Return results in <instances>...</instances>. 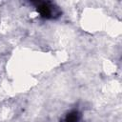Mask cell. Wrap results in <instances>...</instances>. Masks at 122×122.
Here are the masks:
<instances>
[{"mask_svg":"<svg viewBox=\"0 0 122 122\" xmlns=\"http://www.w3.org/2000/svg\"><path fill=\"white\" fill-rule=\"evenodd\" d=\"M33 4L35 5V8L38 13L46 19L55 17L56 15L59 14L57 7H55L54 4L51 2H42V1L37 2L36 1V2H33Z\"/></svg>","mask_w":122,"mask_h":122,"instance_id":"1","label":"cell"},{"mask_svg":"<svg viewBox=\"0 0 122 122\" xmlns=\"http://www.w3.org/2000/svg\"><path fill=\"white\" fill-rule=\"evenodd\" d=\"M78 118H79V112L77 111H71L66 115L65 122H77Z\"/></svg>","mask_w":122,"mask_h":122,"instance_id":"2","label":"cell"}]
</instances>
